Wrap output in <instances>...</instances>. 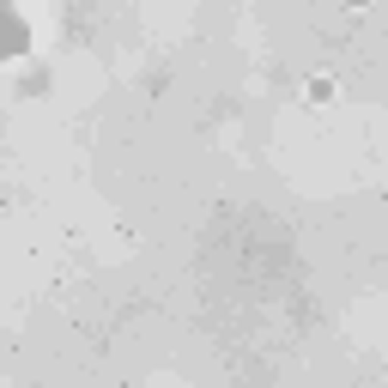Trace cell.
Wrapping results in <instances>:
<instances>
[{
  "mask_svg": "<svg viewBox=\"0 0 388 388\" xmlns=\"http://www.w3.org/2000/svg\"><path fill=\"white\" fill-rule=\"evenodd\" d=\"M346 6H370V0H346Z\"/></svg>",
  "mask_w": 388,
  "mask_h": 388,
  "instance_id": "1",
  "label": "cell"
}]
</instances>
